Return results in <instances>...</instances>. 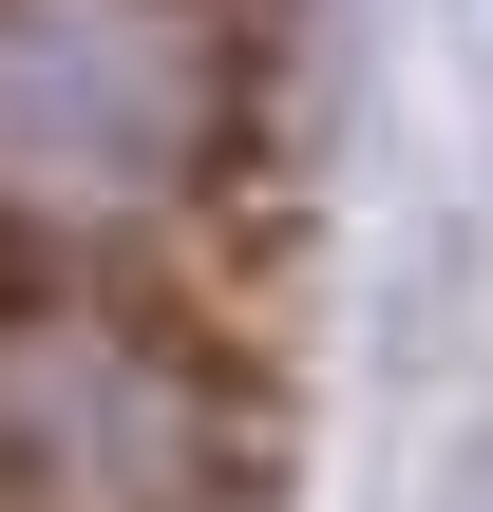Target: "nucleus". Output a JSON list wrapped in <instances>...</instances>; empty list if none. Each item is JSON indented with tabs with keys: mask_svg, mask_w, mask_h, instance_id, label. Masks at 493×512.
Masks as SVG:
<instances>
[{
	"mask_svg": "<svg viewBox=\"0 0 493 512\" xmlns=\"http://www.w3.org/2000/svg\"><path fill=\"white\" fill-rule=\"evenodd\" d=\"M0 512H247L228 323L0 228Z\"/></svg>",
	"mask_w": 493,
	"mask_h": 512,
	"instance_id": "f257e3e1",
	"label": "nucleus"
},
{
	"mask_svg": "<svg viewBox=\"0 0 493 512\" xmlns=\"http://www.w3.org/2000/svg\"><path fill=\"white\" fill-rule=\"evenodd\" d=\"M247 171V19L228 0H0V228L152 247Z\"/></svg>",
	"mask_w": 493,
	"mask_h": 512,
	"instance_id": "f03ea898",
	"label": "nucleus"
}]
</instances>
